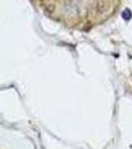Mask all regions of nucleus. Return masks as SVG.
I'll return each instance as SVG.
<instances>
[{"label": "nucleus", "mask_w": 132, "mask_h": 149, "mask_svg": "<svg viewBox=\"0 0 132 149\" xmlns=\"http://www.w3.org/2000/svg\"><path fill=\"white\" fill-rule=\"evenodd\" d=\"M132 17V12L130 9H125L123 12H122V18L124 20H129Z\"/></svg>", "instance_id": "f257e3e1"}]
</instances>
